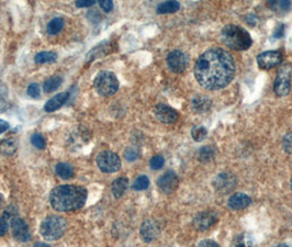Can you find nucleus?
Wrapping results in <instances>:
<instances>
[{"label":"nucleus","instance_id":"obj_21","mask_svg":"<svg viewBox=\"0 0 292 247\" xmlns=\"http://www.w3.org/2000/svg\"><path fill=\"white\" fill-rule=\"evenodd\" d=\"M215 156V149L213 146H205V148H202L199 152L198 154V158L199 161L202 163H208V162H211L212 159Z\"/></svg>","mask_w":292,"mask_h":247},{"label":"nucleus","instance_id":"obj_34","mask_svg":"<svg viewBox=\"0 0 292 247\" xmlns=\"http://www.w3.org/2000/svg\"><path fill=\"white\" fill-rule=\"evenodd\" d=\"M28 95L32 98H39L41 95V88L38 84H31L28 87Z\"/></svg>","mask_w":292,"mask_h":247},{"label":"nucleus","instance_id":"obj_30","mask_svg":"<svg viewBox=\"0 0 292 247\" xmlns=\"http://www.w3.org/2000/svg\"><path fill=\"white\" fill-rule=\"evenodd\" d=\"M149 165H151V168L154 170H158L160 168H163L165 165V159L163 156L160 155H156L154 157H152L151 162H149Z\"/></svg>","mask_w":292,"mask_h":247},{"label":"nucleus","instance_id":"obj_28","mask_svg":"<svg viewBox=\"0 0 292 247\" xmlns=\"http://www.w3.org/2000/svg\"><path fill=\"white\" fill-rule=\"evenodd\" d=\"M232 247H254L253 239L247 234H242L239 237L235 238V241L232 244Z\"/></svg>","mask_w":292,"mask_h":247},{"label":"nucleus","instance_id":"obj_14","mask_svg":"<svg viewBox=\"0 0 292 247\" xmlns=\"http://www.w3.org/2000/svg\"><path fill=\"white\" fill-rule=\"evenodd\" d=\"M140 233L143 241L149 243L158 237V235L160 234V228L158 223L154 221V220H146V221L142 224Z\"/></svg>","mask_w":292,"mask_h":247},{"label":"nucleus","instance_id":"obj_15","mask_svg":"<svg viewBox=\"0 0 292 247\" xmlns=\"http://www.w3.org/2000/svg\"><path fill=\"white\" fill-rule=\"evenodd\" d=\"M214 188L220 192H229L235 188L236 178L231 173H220L213 182Z\"/></svg>","mask_w":292,"mask_h":247},{"label":"nucleus","instance_id":"obj_40","mask_svg":"<svg viewBox=\"0 0 292 247\" xmlns=\"http://www.w3.org/2000/svg\"><path fill=\"white\" fill-rule=\"evenodd\" d=\"M283 32H284V25H283V24H280V25L278 26V28L276 29V31H275V33H274V36H275V38H277V39H280V38L283 37Z\"/></svg>","mask_w":292,"mask_h":247},{"label":"nucleus","instance_id":"obj_9","mask_svg":"<svg viewBox=\"0 0 292 247\" xmlns=\"http://www.w3.org/2000/svg\"><path fill=\"white\" fill-rule=\"evenodd\" d=\"M282 62L280 51H266L257 56V64L262 69H270Z\"/></svg>","mask_w":292,"mask_h":247},{"label":"nucleus","instance_id":"obj_44","mask_svg":"<svg viewBox=\"0 0 292 247\" xmlns=\"http://www.w3.org/2000/svg\"><path fill=\"white\" fill-rule=\"evenodd\" d=\"M276 247H289V246L286 244H279V245H277Z\"/></svg>","mask_w":292,"mask_h":247},{"label":"nucleus","instance_id":"obj_3","mask_svg":"<svg viewBox=\"0 0 292 247\" xmlns=\"http://www.w3.org/2000/svg\"><path fill=\"white\" fill-rule=\"evenodd\" d=\"M221 40L228 48L234 51L248 50L253 44L248 31L236 24H228L221 32Z\"/></svg>","mask_w":292,"mask_h":247},{"label":"nucleus","instance_id":"obj_8","mask_svg":"<svg viewBox=\"0 0 292 247\" xmlns=\"http://www.w3.org/2000/svg\"><path fill=\"white\" fill-rule=\"evenodd\" d=\"M188 56L185 52L175 50L169 53L167 56V65L169 69L176 74L185 72L188 66Z\"/></svg>","mask_w":292,"mask_h":247},{"label":"nucleus","instance_id":"obj_16","mask_svg":"<svg viewBox=\"0 0 292 247\" xmlns=\"http://www.w3.org/2000/svg\"><path fill=\"white\" fill-rule=\"evenodd\" d=\"M250 203H252V199L245 195V193H235V195H232L228 200L229 208L232 210L245 209Z\"/></svg>","mask_w":292,"mask_h":247},{"label":"nucleus","instance_id":"obj_24","mask_svg":"<svg viewBox=\"0 0 292 247\" xmlns=\"http://www.w3.org/2000/svg\"><path fill=\"white\" fill-rule=\"evenodd\" d=\"M179 7L180 5L177 2H165L157 7V13H161V15H164V13H174L179 9Z\"/></svg>","mask_w":292,"mask_h":247},{"label":"nucleus","instance_id":"obj_20","mask_svg":"<svg viewBox=\"0 0 292 247\" xmlns=\"http://www.w3.org/2000/svg\"><path fill=\"white\" fill-rule=\"evenodd\" d=\"M55 171L57 173V176L63 179H71L74 177V168L66 163H59L55 167Z\"/></svg>","mask_w":292,"mask_h":247},{"label":"nucleus","instance_id":"obj_39","mask_svg":"<svg viewBox=\"0 0 292 247\" xmlns=\"http://www.w3.org/2000/svg\"><path fill=\"white\" fill-rule=\"evenodd\" d=\"M198 247H221L218 243L211 241V239H205V241H201L198 245Z\"/></svg>","mask_w":292,"mask_h":247},{"label":"nucleus","instance_id":"obj_32","mask_svg":"<svg viewBox=\"0 0 292 247\" xmlns=\"http://www.w3.org/2000/svg\"><path fill=\"white\" fill-rule=\"evenodd\" d=\"M140 156V152L134 148H128L124 152V158L127 162H134L137 161Z\"/></svg>","mask_w":292,"mask_h":247},{"label":"nucleus","instance_id":"obj_29","mask_svg":"<svg viewBox=\"0 0 292 247\" xmlns=\"http://www.w3.org/2000/svg\"><path fill=\"white\" fill-rule=\"evenodd\" d=\"M149 186V179L147 176H139L137 179H135V182L133 184V188L135 190H145L148 188Z\"/></svg>","mask_w":292,"mask_h":247},{"label":"nucleus","instance_id":"obj_19","mask_svg":"<svg viewBox=\"0 0 292 247\" xmlns=\"http://www.w3.org/2000/svg\"><path fill=\"white\" fill-rule=\"evenodd\" d=\"M128 187V180L125 177H120L115 179L112 184V192L115 198H121L124 195Z\"/></svg>","mask_w":292,"mask_h":247},{"label":"nucleus","instance_id":"obj_4","mask_svg":"<svg viewBox=\"0 0 292 247\" xmlns=\"http://www.w3.org/2000/svg\"><path fill=\"white\" fill-rule=\"evenodd\" d=\"M67 223L65 219L59 216H50L43 220L40 226L41 235L46 241H57L66 232Z\"/></svg>","mask_w":292,"mask_h":247},{"label":"nucleus","instance_id":"obj_41","mask_svg":"<svg viewBox=\"0 0 292 247\" xmlns=\"http://www.w3.org/2000/svg\"><path fill=\"white\" fill-rule=\"evenodd\" d=\"M8 128H9L8 122L4 121V120H0V134H2L3 132H5V131L8 130Z\"/></svg>","mask_w":292,"mask_h":247},{"label":"nucleus","instance_id":"obj_13","mask_svg":"<svg viewBox=\"0 0 292 247\" xmlns=\"http://www.w3.org/2000/svg\"><path fill=\"white\" fill-rule=\"evenodd\" d=\"M154 113L159 121L167 124L174 123L176 120L178 119V112L173 109L172 107L164 103H159L156 105L154 109Z\"/></svg>","mask_w":292,"mask_h":247},{"label":"nucleus","instance_id":"obj_43","mask_svg":"<svg viewBox=\"0 0 292 247\" xmlns=\"http://www.w3.org/2000/svg\"><path fill=\"white\" fill-rule=\"evenodd\" d=\"M33 247H50V246L44 244V243H37V244L33 245Z\"/></svg>","mask_w":292,"mask_h":247},{"label":"nucleus","instance_id":"obj_22","mask_svg":"<svg viewBox=\"0 0 292 247\" xmlns=\"http://www.w3.org/2000/svg\"><path fill=\"white\" fill-rule=\"evenodd\" d=\"M64 28V20L62 18H55L51 20L47 24V33L50 36H55L57 33L63 30Z\"/></svg>","mask_w":292,"mask_h":247},{"label":"nucleus","instance_id":"obj_36","mask_svg":"<svg viewBox=\"0 0 292 247\" xmlns=\"http://www.w3.org/2000/svg\"><path fill=\"white\" fill-rule=\"evenodd\" d=\"M9 228V222L5 217H0V236L5 235Z\"/></svg>","mask_w":292,"mask_h":247},{"label":"nucleus","instance_id":"obj_11","mask_svg":"<svg viewBox=\"0 0 292 247\" xmlns=\"http://www.w3.org/2000/svg\"><path fill=\"white\" fill-rule=\"evenodd\" d=\"M179 179L177 173L173 170H168L158 178L157 186L158 188L165 193H171L178 187Z\"/></svg>","mask_w":292,"mask_h":247},{"label":"nucleus","instance_id":"obj_27","mask_svg":"<svg viewBox=\"0 0 292 247\" xmlns=\"http://www.w3.org/2000/svg\"><path fill=\"white\" fill-rule=\"evenodd\" d=\"M208 135V131L205 126L196 125L191 130V136L196 142H202Z\"/></svg>","mask_w":292,"mask_h":247},{"label":"nucleus","instance_id":"obj_23","mask_svg":"<svg viewBox=\"0 0 292 247\" xmlns=\"http://www.w3.org/2000/svg\"><path fill=\"white\" fill-rule=\"evenodd\" d=\"M57 59V54L54 52H40L36 55V62L38 64L54 63Z\"/></svg>","mask_w":292,"mask_h":247},{"label":"nucleus","instance_id":"obj_42","mask_svg":"<svg viewBox=\"0 0 292 247\" xmlns=\"http://www.w3.org/2000/svg\"><path fill=\"white\" fill-rule=\"evenodd\" d=\"M6 105H7L6 98L2 92H0V111H3L6 108Z\"/></svg>","mask_w":292,"mask_h":247},{"label":"nucleus","instance_id":"obj_10","mask_svg":"<svg viewBox=\"0 0 292 247\" xmlns=\"http://www.w3.org/2000/svg\"><path fill=\"white\" fill-rule=\"evenodd\" d=\"M218 222V215L214 211H202L196 216L193 225L199 231H206Z\"/></svg>","mask_w":292,"mask_h":247},{"label":"nucleus","instance_id":"obj_33","mask_svg":"<svg viewBox=\"0 0 292 247\" xmlns=\"http://www.w3.org/2000/svg\"><path fill=\"white\" fill-rule=\"evenodd\" d=\"M282 146L283 150L286 151L288 154H292V132L287 133V134L283 136Z\"/></svg>","mask_w":292,"mask_h":247},{"label":"nucleus","instance_id":"obj_31","mask_svg":"<svg viewBox=\"0 0 292 247\" xmlns=\"http://www.w3.org/2000/svg\"><path fill=\"white\" fill-rule=\"evenodd\" d=\"M31 143L36 146L37 149L42 150L45 148V138L39 134V133H36V134H33L31 136Z\"/></svg>","mask_w":292,"mask_h":247},{"label":"nucleus","instance_id":"obj_5","mask_svg":"<svg viewBox=\"0 0 292 247\" xmlns=\"http://www.w3.org/2000/svg\"><path fill=\"white\" fill-rule=\"evenodd\" d=\"M94 89L101 96H111L119 89V81L113 73L104 70L100 72L93 81Z\"/></svg>","mask_w":292,"mask_h":247},{"label":"nucleus","instance_id":"obj_7","mask_svg":"<svg viewBox=\"0 0 292 247\" xmlns=\"http://www.w3.org/2000/svg\"><path fill=\"white\" fill-rule=\"evenodd\" d=\"M291 67L290 66H283L279 69L274 84V90L278 96H286L289 93L291 88Z\"/></svg>","mask_w":292,"mask_h":247},{"label":"nucleus","instance_id":"obj_1","mask_svg":"<svg viewBox=\"0 0 292 247\" xmlns=\"http://www.w3.org/2000/svg\"><path fill=\"white\" fill-rule=\"evenodd\" d=\"M233 56L221 48L206 51L194 65V76L200 86L208 90H219L233 81L235 75Z\"/></svg>","mask_w":292,"mask_h":247},{"label":"nucleus","instance_id":"obj_12","mask_svg":"<svg viewBox=\"0 0 292 247\" xmlns=\"http://www.w3.org/2000/svg\"><path fill=\"white\" fill-rule=\"evenodd\" d=\"M12 229V234L19 242H28L31 238L29 226L22 219L17 218L10 223Z\"/></svg>","mask_w":292,"mask_h":247},{"label":"nucleus","instance_id":"obj_6","mask_svg":"<svg viewBox=\"0 0 292 247\" xmlns=\"http://www.w3.org/2000/svg\"><path fill=\"white\" fill-rule=\"evenodd\" d=\"M97 165L101 171L115 172L120 169L121 159L118 154L110 151L101 152L97 157Z\"/></svg>","mask_w":292,"mask_h":247},{"label":"nucleus","instance_id":"obj_45","mask_svg":"<svg viewBox=\"0 0 292 247\" xmlns=\"http://www.w3.org/2000/svg\"><path fill=\"white\" fill-rule=\"evenodd\" d=\"M290 187H291V190H292V179H291V183H290Z\"/></svg>","mask_w":292,"mask_h":247},{"label":"nucleus","instance_id":"obj_25","mask_svg":"<svg viewBox=\"0 0 292 247\" xmlns=\"http://www.w3.org/2000/svg\"><path fill=\"white\" fill-rule=\"evenodd\" d=\"M62 85V78L58 77V76H54L47 79L45 81L44 85H43V90L45 92H52V91H55L58 87Z\"/></svg>","mask_w":292,"mask_h":247},{"label":"nucleus","instance_id":"obj_35","mask_svg":"<svg viewBox=\"0 0 292 247\" xmlns=\"http://www.w3.org/2000/svg\"><path fill=\"white\" fill-rule=\"evenodd\" d=\"M269 5L273 7V9H276V7H278L279 9L286 11L291 7V3L288 2V0H286V2H270Z\"/></svg>","mask_w":292,"mask_h":247},{"label":"nucleus","instance_id":"obj_38","mask_svg":"<svg viewBox=\"0 0 292 247\" xmlns=\"http://www.w3.org/2000/svg\"><path fill=\"white\" fill-rule=\"evenodd\" d=\"M94 4H96V2H93V0H79V2H76L78 8H88V7H91Z\"/></svg>","mask_w":292,"mask_h":247},{"label":"nucleus","instance_id":"obj_2","mask_svg":"<svg viewBox=\"0 0 292 247\" xmlns=\"http://www.w3.org/2000/svg\"><path fill=\"white\" fill-rule=\"evenodd\" d=\"M87 200V190L81 186L63 185L54 188L50 195V202L54 209L70 212L80 209Z\"/></svg>","mask_w":292,"mask_h":247},{"label":"nucleus","instance_id":"obj_37","mask_svg":"<svg viewBox=\"0 0 292 247\" xmlns=\"http://www.w3.org/2000/svg\"><path fill=\"white\" fill-rule=\"evenodd\" d=\"M99 6L106 12H110L113 9V3L111 0H101V2H99Z\"/></svg>","mask_w":292,"mask_h":247},{"label":"nucleus","instance_id":"obj_26","mask_svg":"<svg viewBox=\"0 0 292 247\" xmlns=\"http://www.w3.org/2000/svg\"><path fill=\"white\" fill-rule=\"evenodd\" d=\"M17 150V145L12 139H6L0 143V153L5 155H12Z\"/></svg>","mask_w":292,"mask_h":247},{"label":"nucleus","instance_id":"obj_17","mask_svg":"<svg viewBox=\"0 0 292 247\" xmlns=\"http://www.w3.org/2000/svg\"><path fill=\"white\" fill-rule=\"evenodd\" d=\"M69 92H60L58 95H56L55 97H53L52 99H50L49 101H47L44 105V109L46 112H53V111H56L57 109H59L60 107L64 105L65 102L69 100Z\"/></svg>","mask_w":292,"mask_h":247},{"label":"nucleus","instance_id":"obj_18","mask_svg":"<svg viewBox=\"0 0 292 247\" xmlns=\"http://www.w3.org/2000/svg\"><path fill=\"white\" fill-rule=\"evenodd\" d=\"M191 107L196 112H205L211 107V100L206 96H197L192 99Z\"/></svg>","mask_w":292,"mask_h":247}]
</instances>
